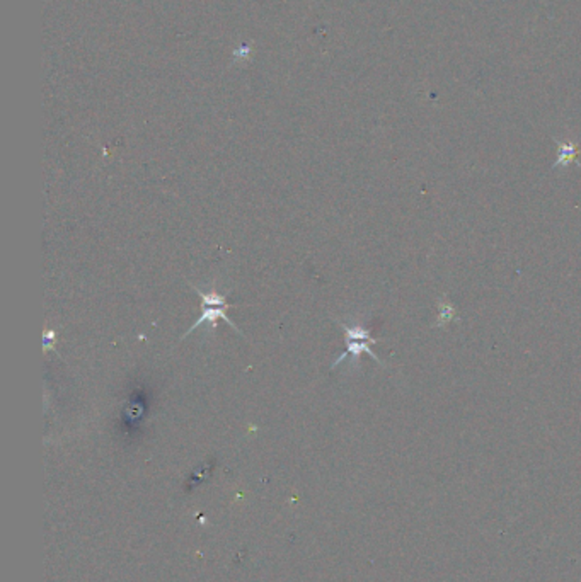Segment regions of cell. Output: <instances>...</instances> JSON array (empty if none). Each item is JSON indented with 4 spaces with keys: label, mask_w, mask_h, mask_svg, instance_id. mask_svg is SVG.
I'll return each instance as SVG.
<instances>
[{
    "label": "cell",
    "mask_w": 581,
    "mask_h": 582,
    "mask_svg": "<svg viewBox=\"0 0 581 582\" xmlns=\"http://www.w3.org/2000/svg\"><path fill=\"white\" fill-rule=\"evenodd\" d=\"M336 322L339 325H341V329L345 330L346 351L343 352V354L339 356V358L334 361L333 364H331V368L334 369L336 366H339L341 363H345L346 358H353L356 361L360 358V356L363 354V352H367V354L370 356L372 359H375L377 363L384 366V363H382V361L379 359V356H377L370 347V344H377V342H379V339L372 337L370 330H368L367 327H363V325H346L345 322L338 320V318H336Z\"/></svg>",
    "instance_id": "obj_2"
},
{
    "label": "cell",
    "mask_w": 581,
    "mask_h": 582,
    "mask_svg": "<svg viewBox=\"0 0 581 582\" xmlns=\"http://www.w3.org/2000/svg\"><path fill=\"white\" fill-rule=\"evenodd\" d=\"M191 288H193V290L197 291L198 295H200V298H201V315H200V318H198L197 322H194L193 325L189 327L188 332H184V335H182L181 339H184L186 335H189L191 332H194V330H197L198 327L203 325V324L210 325L211 332H214V330L217 329L218 320L227 322V324L231 325L237 334L244 335L243 332H240L239 327H237V325L234 324V322H232L231 318L227 317L226 312H227V308L231 307V305H227V296H226V295H222V293H218L217 290L203 291V290H200V288H198V286H194V284H191Z\"/></svg>",
    "instance_id": "obj_1"
},
{
    "label": "cell",
    "mask_w": 581,
    "mask_h": 582,
    "mask_svg": "<svg viewBox=\"0 0 581 582\" xmlns=\"http://www.w3.org/2000/svg\"><path fill=\"white\" fill-rule=\"evenodd\" d=\"M578 164L581 167V162L578 159V148L571 142H561L558 143V160H555L553 167H568L570 164Z\"/></svg>",
    "instance_id": "obj_3"
},
{
    "label": "cell",
    "mask_w": 581,
    "mask_h": 582,
    "mask_svg": "<svg viewBox=\"0 0 581 582\" xmlns=\"http://www.w3.org/2000/svg\"><path fill=\"white\" fill-rule=\"evenodd\" d=\"M55 342V332L52 330H46L45 335H43V344H45V349H50L52 347V344Z\"/></svg>",
    "instance_id": "obj_5"
},
{
    "label": "cell",
    "mask_w": 581,
    "mask_h": 582,
    "mask_svg": "<svg viewBox=\"0 0 581 582\" xmlns=\"http://www.w3.org/2000/svg\"><path fill=\"white\" fill-rule=\"evenodd\" d=\"M438 308H440V313H438V322H436V325L448 324V322H452L453 318H455V315H457V312H455V308H453V305L448 303V301L445 300V298L440 300Z\"/></svg>",
    "instance_id": "obj_4"
}]
</instances>
